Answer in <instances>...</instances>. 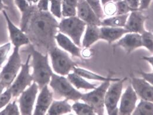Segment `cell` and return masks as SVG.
<instances>
[{
	"label": "cell",
	"mask_w": 153,
	"mask_h": 115,
	"mask_svg": "<svg viewBox=\"0 0 153 115\" xmlns=\"http://www.w3.org/2000/svg\"><path fill=\"white\" fill-rule=\"evenodd\" d=\"M21 114L16 101L9 102L5 108L0 112V115H19Z\"/></svg>",
	"instance_id": "cell-29"
},
{
	"label": "cell",
	"mask_w": 153,
	"mask_h": 115,
	"mask_svg": "<svg viewBox=\"0 0 153 115\" xmlns=\"http://www.w3.org/2000/svg\"><path fill=\"white\" fill-rule=\"evenodd\" d=\"M8 9V7L5 5L2 0H0V11H2L4 10H7Z\"/></svg>",
	"instance_id": "cell-45"
},
{
	"label": "cell",
	"mask_w": 153,
	"mask_h": 115,
	"mask_svg": "<svg viewBox=\"0 0 153 115\" xmlns=\"http://www.w3.org/2000/svg\"><path fill=\"white\" fill-rule=\"evenodd\" d=\"M133 11L138 10L141 0H126Z\"/></svg>",
	"instance_id": "cell-38"
},
{
	"label": "cell",
	"mask_w": 153,
	"mask_h": 115,
	"mask_svg": "<svg viewBox=\"0 0 153 115\" xmlns=\"http://www.w3.org/2000/svg\"><path fill=\"white\" fill-rule=\"evenodd\" d=\"M142 46L145 47L151 53H153V33L145 30L141 34Z\"/></svg>",
	"instance_id": "cell-28"
},
{
	"label": "cell",
	"mask_w": 153,
	"mask_h": 115,
	"mask_svg": "<svg viewBox=\"0 0 153 115\" xmlns=\"http://www.w3.org/2000/svg\"><path fill=\"white\" fill-rule=\"evenodd\" d=\"M77 16L86 24L100 27L101 19L96 14L86 0H79L76 7Z\"/></svg>",
	"instance_id": "cell-13"
},
{
	"label": "cell",
	"mask_w": 153,
	"mask_h": 115,
	"mask_svg": "<svg viewBox=\"0 0 153 115\" xmlns=\"http://www.w3.org/2000/svg\"><path fill=\"white\" fill-rule=\"evenodd\" d=\"M55 38L58 45L73 57L80 58L82 57L81 48L74 43L69 37L59 32L56 34Z\"/></svg>",
	"instance_id": "cell-18"
},
{
	"label": "cell",
	"mask_w": 153,
	"mask_h": 115,
	"mask_svg": "<svg viewBox=\"0 0 153 115\" xmlns=\"http://www.w3.org/2000/svg\"><path fill=\"white\" fill-rule=\"evenodd\" d=\"M127 79V78H124L120 79L118 81L110 82L105 98V106L108 115L119 114V108H117V105L122 95L124 82H126Z\"/></svg>",
	"instance_id": "cell-8"
},
{
	"label": "cell",
	"mask_w": 153,
	"mask_h": 115,
	"mask_svg": "<svg viewBox=\"0 0 153 115\" xmlns=\"http://www.w3.org/2000/svg\"><path fill=\"white\" fill-rule=\"evenodd\" d=\"M142 59L147 61L148 62H149L152 65V66H153V56H152V57H143L142 58Z\"/></svg>",
	"instance_id": "cell-44"
},
{
	"label": "cell",
	"mask_w": 153,
	"mask_h": 115,
	"mask_svg": "<svg viewBox=\"0 0 153 115\" xmlns=\"http://www.w3.org/2000/svg\"><path fill=\"white\" fill-rule=\"evenodd\" d=\"M152 1V0H141L140 5L138 8V10L142 11V10H147L150 7V5Z\"/></svg>",
	"instance_id": "cell-40"
},
{
	"label": "cell",
	"mask_w": 153,
	"mask_h": 115,
	"mask_svg": "<svg viewBox=\"0 0 153 115\" xmlns=\"http://www.w3.org/2000/svg\"><path fill=\"white\" fill-rule=\"evenodd\" d=\"M59 23L48 11H39L37 6L33 11L25 31L30 42L48 51L56 46L55 35Z\"/></svg>",
	"instance_id": "cell-1"
},
{
	"label": "cell",
	"mask_w": 153,
	"mask_h": 115,
	"mask_svg": "<svg viewBox=\"0 0 153 115\" xmlns=\"http://www.w3.org/2000/svg\"><path fill=\"white\" fill-rule=\"evenodd\" d=\"M31 54H30L25 63L22 64L20 71L17 75L15 80L9 87L10 88L13 98H17L21 93L32 84L33 76L30 74V62Z\"/></svg>",
	"instance_id": "cell-9"
},
{
	"label": "cell",
	"mask_w": 153,
	"mask_h": 115,
	"mask_svg": "<svg viewBox=\"0 0 153 115\" xmlns=\"http://www.w3.org/2000/svg\"><path fill=\"white\" fill-rule=\"evenodd\" d=\"M14 1L21 13L20 28L22 31L25 32L31 15L36 7V4L30 5L27 0H14Z\"/></svg>",
	"instance_id": "cell-20"
},
{
	"label": "cell",
	"mask_w": 153,
	"mask_h": 115,
	"mask_svg": "<svg viewBox=\"0 0 153 115\" xmlns=\"http://www.w3.org/2000/svg\"><path fill=\"white\" fill-rule=\"evenodd\" d=\"M129 14L115 15L107 18H105L101 20V26L124 28L127 22Z\"/></svg>",
	"instance_id": "cell-23"
},
{
	"label": "cell",
	"mask_w": 153,
	"mask_h": 115,
	"mask_svg": "<svg viewBox=\"0 0 153 115\" xmlns=\"http://www.w3.org/2000/svg\"><path fill=\"white\" fill-rule=\"evenodd\" d=\"M4 89H6L5 86H4L1 82H0V95L3 92Z\"/></svg>",
	"instance_id": "cell-48"
},
{
	"label": "cell",
	"mask_w": 153,
	"mask_h": 115,
	"mask_svg": "<svg viewBox=\"0 0 153 115\" xmlns=\"http://www.w3.org/2000/svg\"><path fill=\"white\" fill-rule=\"evenodd\" d=\"M120 1V0H113V1L114 2H117V1Z\"/></svg>",
	"instance_id": "cell-49"
},
{
	"label": "cell",
	"mask_w": 153,
	"mask_h": 115,
	"mask_svg": "<svg viewBox=\"0 0 153 115\" xmlns=\"http://www.w3.org/2000/svg\"><path fill=\"white\" fill-rule=\"evenodd\" d=\"M27 1L29 2L30 5H33V4H36L39 0H27Z\"/></svg>",
	"instance_id": "cell-47"
},
{
	"label": "cell",
	"mask_w": 153,
	"mask_h": 115,
	"mask_svg": "<svg viewBox=\"0 0 153 115\" xmlns=\"http://www.w3.org/2000/svg\"><path fill=\"white\" fill-rule=\"evenodd\" d=\"M49 84L57 95L68 101L76 102L81 99L82 93L73 86L65 76L53 72Z\"/></svg>",
	"instance_id": "cell-3"
},
{
	"label": "cell",
	"mask_w": 153,
	"mask_h": 115,
	"mask_svg": "<svg viewBox=\"0 0 153 115\" xmlns=\"http://www.w3.org/2000/svg\"><path fill=\"white\" fill-rule=\"evenodd\" d=\"M88 3L92 7V9L100 18H102L103 16V11L100 3V0H86Z\"/></svg>",
	"instance_id": "cell-33"
},
{
	"label": "cell",
	"mask_w": 153,
	"mask_h": 115,
	"mask_svg": "<svg viewBox=\"0 0 153 115\" xmlns=\"http://www.w3.org/2000/svg\"><path fill=\"white\" fill-rule=\"evenodd\" d=\"M131 85L138 96L145 101L153 102V85L144 78L133 76Z\"/></svg>",
	"instance_id": "cell-15"
},
{
	"label": "cell",
	"mask_w": 153,
	"mask_h": 115,
	"mask_svg": "<svg viewBox=\"0 0 153 115\" xmlns=\"http://www.w3.org/2000/svg\"><path fill=\"white\" fill-rule=\"evenodd\" d=\"M5 5H6L8 9L10 8L11 10H14V0H2Z\"/></svg>",
	"instance_id": "cell-42"
},
{
	"label": "cell",
	"mask_w": 153,
	"mask_h": 115,
	"mask_svg": "<svg viewBox=\"0 0 153 115\" xmlns=\"http://www.w3.org/2000/svg\"><path fill=\"white\" fill-rule=\"evenodd\" d=\"M129 32L123 27H100V38L111 44L120 39L124 35Z\"/></svg>",
	"instance_id": "cell-19"
},
{
	"label": "cell",
	"mask_w": 153,
	"mask_h": 115,
	"mask_svg": "<svg viewBox=\"0 0 153 115\" xmlns=\"http://www.w3.org/2000/svg\"><path fill=\"white\" fill-rule=\"evenodd\" d=\"M82 57L85 58H89L91 57L92 55V52L89 48H84L83 50H82L81 52Z\"/></svg>",
	"instance_id": "cell-41"
},
{
	"label": "cell",
	"mask_w": 153,
	"mask_h": 115,
	"mask_svg": "<svg viewBox=\"0 0 153 115\" xmlns=\"http://www.w3.org/2000/svg\"><path fill=\"white\" fill-rule=\"evenodd\" d=\"M138 96L131 84L127 87L120 98L119 115H132L136 107Z\"/></svg>",
	"instance_id": "cell-12"
},
{
	"label": "cell",
	"mask_w": 153,
	"mask_h": 115,
	"mask_svg": "<svg viewBox=\"0 0 153 115\" xmlns=\"http://www.w3.org/2000/svg\"><path fill=\"white\" fill-rule=\"evenodd\" d=\"M0 82H1V76H0Z\"/></svg>",
	"instance_id": "cell-50"
},
{
	"label": "cell",
	"mask_w": 153,
	"mask_h": 115,
	"mask_svg": "<svg viewBox=\"0 0 153 115\" xmlns=\"http://www.w3.org/2000/svg\"><path fill=\"white\" fill-rule=\"evenodd\" d=\"M2 12L7 24L11 42L14 47L19 48L22 46L29 45L31 42L27 34L21 29L16 27L7 14L5 10H4Z\"/></svg>",
	"instance_id": "cell-11"
},
{
	"label": "cell",
	"mask_w": 153,
	"mask_h": 115,
	"mask_svg": "<svg viewBox=\"0 0 153 115\" xmlns=\"http://www.w3.org/2000/svg\"><path fill=\"white\" fill-rule=\"evenodd\" d=\"M63 0H49L51 2L50 12L55 17L61 18L62 4Z\"/></svg>",
	"instance_id": "cell-30"
},
{
	"label": "cell",
	"mask_w": 153,
	"mask_h": 115,
	"mask_svg": "<svg viewBox=\"0 0 153 115\" xmlns=\"http://www.w3.org/2000/svg\"><path fill=\"white\" fill-rule=\"evenodd\" d=\"M11 48V43H8L0 46V68L7 59Z\"/></svg>",
	"instance_id": "cell-35"
},
{
	"label": "cell",
	"mask_w": 153,
	"mask_h": 115,
	"mask_svg": "<svg viewBox=\"0 0 153 115\" xmlns=\"http://www.w3.org/2000/svg\"><path fill=\"white\" fill-rule=\"evenodd\" d=\"M86 23L77 16L64 18L59 23L60 32L69 37L78 46H81V38L86 27Z\"/></svg>",
	"instance_id": "cell-4"
},
{
	"label": "cell",
	"mask_w": 153,
	"mask_h": 115,
	"mask_svg": "<svg viewBox=\"0 0 153 115\" xmlns=\"http://www.w3.org/2000/svg\"><path fill=\"white\" fill-rule=\"evenodd\" d=\"M49 0H39L36 4L38 9L41 11H48Z\"/></svg>",
	"instance_id": "cell-37"
},
{
	"label": "cell",
	"mask_w": 153,
	"mask_h": 115,
	"mask_svg": "<svg viewBox=\"0 0 153 115\" xmlns=\"http://www.w3.org/2000/svg\"><path fill=\"white\" fill-rule=\"evenodd\" d=\"M132 115H153V102L141 99Z\"/></svg>",
	"instance_id": "cell-26"
},
{
	"label": "cell",
	"mask_w": 153,
	"mask_h": 115,
	"mask_svg": "<svg viewBox=\"0 0 153 115\" xmlns=\"http://www.w3.org/2000/svg\"><path fill=\"white\" fill-rule=\"evenodd\" d=\"M73 71L75 73H76L77 74L79 75L80 76H82L83 78L87 79H91V80H94V81H102V82H104V81H106L108 80H110L111 81H116L119 80L120 78H114L110 76H108V77H105L103 76L102 75H100L99 74L95 73L94 72H91L90 71L81 68H79L77 66H75L74 69Z\"/></svg>",
	"instance_id": "cell-24"
},
{
	"label": "cell",
	"mask_w": 153,
	"mask_h": 115,
	"mask_svg": "<svg viewBox=\"0 0 153 115\" xmlns=\"http://www.w3.org/2000/svg\"><path fill=\"white\" fill-rule=\"evenodd\" d=\"M111 1H113V0H100V3L102 6H104L105 4H106Z\"/></svg>",
	"instance_id": "cell-46"
},
{
	"label": "cell",
	"mask_w": 153,
	"mask_h": 115,
	"mask_svg": "<svg viewBox=\"0 0 153 115\" xmlns=\"http://www.w3.org/2000/svg\"><path fill=\"white\" fill-rule=\"evenodd\" d=\"M67 76L68 80L77 89H83L89 90L93 89L96 87L95 85L89 83L85 79V78L75 72L69 73Z\"/></svg>",
	"instance_id": "cell-25"
},
{
	"label": "cell",
	"mask_w": 153,
	"mask_h": 115,
	"mask_svg": "<svg viewBox=\"0 0 153 115\" xmlns=\"http://www.w3.org/2000/svg\"><path fill=\"white\" fill-rule=\"evenodd\" d=\"M48 54L51 59L52 69L58 75H68L75 66H77V64L71 58L69 54L56 45L48 51Z\"/></svg>",
	"instance_id": "cell-5"
},
{
	"label": "cell",
	"mask_w": 153,
	"mask_h": 115,
	"mask_svg": "<svg viewBox=\"0 0 153 115\" xmlns=\"http://www.w3.org/2000/svg\"><path fill=\"white\" fill-rule=\"evenodd\" d=\"M111 82L112 81L110 80L104 81L99 86L92 89V91L82 93L80 100L90 105L96 115H103L105 114V98Z\"/></svg>",
	"instance_id": "cell-6"
},
{
	"label": "cell",
	"mask_w": 153,
	"mask_h": 115,
	"mask_svg": "<svg viewBox=\"0 0 153 115\" xmlns=\"http://www.w3.org/2000/svg\"><path fill=\"white\" fill-rule=\"evenodd\" d=\"M72 110L78 115H96L92 106L87 103H81L76 101L72 106Z\"/></svg>",
	"instance_id": "cell-27"
},
{
	"label": "cell",
	"mask_w": 153,
	"mask_h": 115,
	"mask_svg": "<svg viewBox=\"0 0 153 115\" xmlns=\"http://www.w3.org/2000/svg\"><path fill=\"white\" fill-rule=\"evenodd\" d=\"M103 13L107 16H113L116 14L117 7L116 2L111 1L103 6Z\"/></svg>",
	"instance_id": "cell-36"
},
{
	"label": "cell",
	"mask_w": 153,
	"mask_h": 115,
	"mask_svg": "<svg viewBox=\"0 0 153 115\" xmlns=\"http://www.w3.org/2000/svg\"><path fill=\"white\" fill-rule=\"evenodd\" d=\"M147 18L148 16L144 14L140 10L132 11L129 14L124 28L129 32L141 34L146 30L144 23Z\"/></svg>",
	"instance_id": "cell-14"
},
{
	"label": "cell",
	"mask_w": 153,
	"mask_h": 115,
	"mask_svg": "<svg viewBox=\"0 0 153 115\" xmlns=\"http://www.w3.org/2000/svg\"><path fill=\"white\" fill-rule=\"evenodd\" d=\"M139 73L142 76L143 78L146 79L148 82H149L152 85H153V73H147V72L140 71Z\"/></svg>",
	"instance_id": "cell-39"
},
{
	"label": "cell",
	"mask_w": 153,
	"mask_h": 115,
	"mask_svg": "<svg viewBox=\"0 0 153 115\" xmlns=\"http://www.w3.org/2000/svg\"><path fill=\"white\" fill-rule=\"evenodd\" d=\"M118 46L123 48L127 54L131 53L136 49L142 46L141 34L135 32L126 34L113 45L114 48Z\"/></svg>",
	"instance_id": "cell-16"
},
{
	"label": "cell",
	"mask_w": 153,
	"mask_h": 115,
	"mask_svg": "<svg viewBox=\"0 0 153 115\" xmlns=\"http://www.w3.org/2000/svg\"><path fill=\"white\" fill-rule=\"evenodd\" d=\"M39 89L38 85L33 81L31 85L21 93L18 103L21 115H32L33 105Z\"/></svg>",
	"instance_id": "cell-10"
},
{
	"label": "cell",
	"mask_w": 153,
	"mask_h": 115,
	"mask_svg": "<svg viewBox=\"0 0 153 115\" xmlns=\"http://www.w3.org/2000/svg\"><path fill=\"white\" fill-rule=\"evenodd\" d=\"M19 50V48H14L12 54L0 73L1 82L6 88L11 85L21 69L22 62Z\"/></svg>",
	"instance_id": "cell-7"
},
{
	"label": "cell",
	"mask_w": 153,
	"mask_h": 115,
	"mask_svg": "<svg viewBox=\"0 0 153 115\" xmlns=\"http://www.w3.org/2000/svg\"><path fill=\"white\" fill-rule=\"evenodd\" d=\"M63 1L69 5H71L75 7H77L79 0H63Z\"/></svg>",
	"instance_id": "cell-43"
},
{
	"label": "cell",
	"mask_w": 153,
	"mask_h": 115,
	"mask_svg": "<svg viewBox=\"0 0 153 115\" xmlns=\"http://www.w3.org/2000/svg\"><path fill=\"white\" fill-rule=\"evenodd\" d=\"M72 106L68 103V100L65 99L62 101H53L48 110L47 115H61L72 112Z\"/></svg>",
	"instance_id": "cell-22"
},
{
	"label": "cell",
	"mask_w": 153,
	"mask_h": 115,
	"mask_svg": "<svg viewBox=\"0 0 153 115\" xmlns=\"http://www.w3.org/2000/svg\"><path fill=\"white\" fill-rule=\"evenodd\" d=\"M100 38V27L95 25L87 24L85 33L82 43L83 48H89L93 43Z\"/></svg>",
	"instance_id": "cell-21"
},
{
	"label": "cell",
	"mask_w": 153,
	"mask_h": 115,
	"mask_svg": "<svg viewBox=\"0 0 153 115\" xmlns=\"http://www.w3.org/2000/svg\"><path fill=\"white\" fill-rule=\"evenodd\" d=\"M76 15V7L69 5L63 1L62 4V16L64 18H68Z\"/></svg>",
	"instance_id": "cell-31"
},
{
	"label": "cell",
	"mask_w": 153,
	"mask_h": 115,
	"mask_svg": "<svg viewBox=\"0 0 153 115\" xmlns=\"http://www.w3.org/2000/svg\"><path fill=\"white\" fill-rule=\"evenodd\" d=\"M30 54H31V66L33 68L32 75L33 82H35L41 90L49 84L53 71L49 63V54H43L36 50L32 44H29Z\"/></svg>",
	"instance_id": "cell-2"
},
{
	"label": "cell",
	"mask_w": 153,
	"mask_h": 115,
	"mask_svg": "<svg viewBox=\"0 0 153 115\" xmlns=\"http://www.w3.org/2000/svg\"><path fill=\"white\" fill-rule=\"evenodd\" d=\"M13 98L12 92L10 87L6 88L5 90L0 95V109L5 107Z\"/></svg>",
	"instance_id": "cell-34"
},
{
	"label": "cell",
	"mask_w": 153,
	"mask_h": 115,
	"mask_svg": "<svg viewBox=\"0 0 153 115\" xmlns=\"http://www.w3.org/2000/svg\"><path fill=\"white\" fill-rule=\"evenodd\" d=\"M52 102L53 93L50 91L47 85L40 90V93L38 96L33 114L34 115H45Z\"/></svg>",
	"instance_id": "cell-17"
},
{
	"label": "cell",
	"mask_w": 153,
	"mask_h": 115,
	"mask_svg": "<svg viewBox=\"0 0 153 115\" xmlns=\"http://www.w3.org/2000/svg\"><path fill=\"white\" fill-rule=\"evenodd\" d=\"M116 4L117 7V13L116 15L127 14L133 11L126 0L117 1L116 2Z\"/></svg>",
	"instance_id": "cell-32"
}]
</instances>
